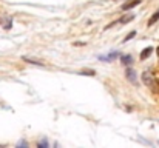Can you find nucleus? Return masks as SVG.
<instances>
[{"label": "nucleus", "instance_id": "obj_1", "mask_svg": "<svg viewBox=\"0 0 159 148\" xmlns=\"http://www.w3.org/2000/svg\"><path fill=\"white\" fill-rule=\"evenodd\" d=\"M125 77H127V79H128L133 85H136V83H138V76H136V71H134L133 68H130V66L125 70Z\"/></svg>", "mask_w": 159, "mask_h": 148}, {"label": "nucleus", "instance_id": "obj_2", "mask_svg": "<svg viewBox=\"0 0 159 148\" xmlns=\"http://www.w3.org/2000/svg\"><path fill=\"white\" fill-rule=\"evenodd\" d=\"M142 0H128V2H125L120 8H122V11H130L131 8H134V6H138L139 3H141Z\"/></svg>", "mask_w": 159, "mask_h": 148}, {"label": "nucleus", "instance_id": "obj_3", "mask_svg": "<svg viewBox=\"0 0 159 148\" xmlns=\"http://www.w3.org/2000/svg\"><path fill=\"white\" fill-rule=\"evenodd\" d=\"M142 80H144V83L148 85V87H153V83H155L153 76H152V73H148V71H145V73L142 74Z\"/></svg>", "mask_w": 159, "mask_h": 148}, {"label": "nucleus", "instance_id": "obj_4", "mask_svg": "<svg viewBox=\"0 0 159 148\" xmlns=\"http://www.w3.org/2000/svg\"><path fill=\"white\" fill-rule=\"evenodd\" d=\"M117 57H119L117 52H110V54H107V56H99V60H102V62H111V60H114V59H117Z\"/></svg>", "mask_w": 159, "mask_h": 148}, {"label": "nucleus", "instance_id": "obj_5", "mask_svg": "<svg viewBox=\"0 0 159 148\" xmlns=\"http://www.w3.org/2000/svg\"><path fill=\"white\" fill-rule=\"evenodd\" d=\"M152 52H153V48H152V47H147V48H144V51L141 52L139 59H141V60H145V59H148V57L152 56Z\"/></svg>", "mask_w": 159, "mask_h": 148}, {"label": "nucleus", "instance_id": "obj_6", "mask_svg": "<svg viewBox=\"0 0 159 148\" xmlns=\"http://www.w3.org/2000/svg\"><path fill=\"white\" fill-rule=\"evenodd\" d=\"M158 20H159V9L153 14V16H152V17H150V19H148V26H153Z\"/></svg>", "mask_w": 159, "mask_h": 148}, {"label": "nucleus", "instance_id": "obj_7", "mask_svg": "<svg viewBox=\"0 0 159 148\" xmlns=\"http://www.w3.org/2000/svg\"><path fill=\"white\" fill-rule=\"evenodd\" d=\"M120 60H122V63H124V65H127V66H130V65L133 63V57H131V56H128V54H127V56H122V57H120Z\"/></svg>", "mask_w": 159, "mask_h": 148}, {"label": "nucleus", "instance_id": "obj_8", "mask_svg": "<svg viewBox=\"0 0 159 148\" xmlns=\"http://www.w3.org/2000/svg\"><path fill=\"white\" fill-rule=\"evenodd\" d=\"M23 60L25 62H28V63H34V65H43V62H39V60H33V59H28V57H23Z\"/></svg>", "mask_w": 159, "mask_h": 148}, {"label": "nucleus", "instance_id": "obj_9", "mask_svg": "<svg viewBox=\"0 0 159 148\" xmlns=\"http://www.w3.org/2000/svg\"><path fill=\"white\" fill-rule=\"evenodd\" d=\"M134 36H136V31H131V33H128V34H127V37H125V39L122 40V42L125 43V42H128V40H131V39H133Z\"/></svg>", "mask_w": 159, "mask_h": 148}, {"label": "nucleus", "instance_id": "obj_10", "mask_svg": "<svg viewBox=\"0 0 159 148\" xmlns=\"http://www.w3.org/2000/svg\"><path fill=\"white\" fill-rule=\"evenodd\" d=\"M79 74H82V76H94L96 73H94L93 70H88V71H80Z\"/></svg>", "mask_w": 159, "mask_h": 148}, {"label": "nucleus", "instance_id": "obj_11", "mask_svg": "<svg viewBox=\"0 0 159 148\" xmlns=\"http://www.w3.org/2000/svg\"><path fill=\"white\" fill-rule=\"evenodd\" d=\"M37 145H39V147H47L48 144H47V141H42V142H40V144H37Z\"/></svg>", "mask_w": 159, "mask_h": 148}, {"label": "nucleus", "instance_id": "obj_12", "mask_svg": "<svg viewBox=\"0 0 159 148\" xmlns=\"http://www.w3.org/2000/svg\"><path fill=\"white\" fill-rule=\"evenodd\" d=\"M19 147H28V144H26V142H23V141H22V142H19Z\"/></svg>", "mask_w": 159, "mask_h": 148}, {"label": "nucleus", "instance_id": "obj_13", "mask_svg": "<svg viewBox=\"0 0 159 148\" xmlns=\"http://www.w3.org/2000/svg\"><path fill=\"white\" fill-rule=\"evenodd\" d=\"M156 52H158V56H159V47H158V48H156Z\"/></svg>", "mask_w": 159, "mask_h": 148}]
</instances>
